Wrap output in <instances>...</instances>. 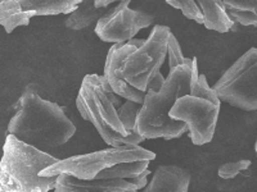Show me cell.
Returning a JSON list of instances; mask_svg holds the SVG:
<instances>
[{
	"mask_svg": "<svg viewBox=\"0 0 257 192\" xmlns=\"http://www.w3.org/2000/svg\"><path fill=\"white\" fill-rule=\"evenodd\" d=\"M221 100L208 84L205 74L199 73L192 94L178 100L170 112L171 120L184 122L192 142L197 146L211 142L219 120Z\"/></svg>",
	"mask_w": 257,
	"mask_h": 192,
	"instance_id": "obj_6",
	"label": "cell"
},
{
	"mask_svg": "<svg viewBox=\"0 0 257 192\" xmlns=\"http://www.w3.org/2000/svg\"><path fill=\"white\" fill-rule=\"evenodd\" d=\"M149 170L134 180H84L70 174L58 176L54 192H139L148 184Z\"/></svg>",
	"mask_w": 257,
	"mask_h": 192,
	"instance_id": "obj_10",
	"label": "cell"
},
{
	"mask_svg": "<svg viewBox=\"0 0 257 192\" xmlns=\"http://www.w3.org/2000/svg\"><path fill=\"white\" fill-rule=\"evenodd\" d=\"M122 104L120 96L112 90L104 76L88 74L84 77L77 94L76 106L82 118L96 128L104 142L111 148L135 146L146 140L144 137L130 136L126 131L118 114Z\"/></svg>",
	"mask_w": 257,
	"mask_h": 192,
	"instance_id": "obj_4",
	"label": "cell"
},
{
	"mask_svg": "<svg viewBox=\"0 0 257 192\" xmlns=\"http://www.w3.org/2000/svg\"><path fill=\"white\" fill-rule=\"evenodd\" d=\"M153 24V17L142 10L130 8V2L123 0L98 20L95 26L96 36L104 42L122 44L134 40V36L141 30Z\"/></svg>",
	"mask_w": 257,
	"mask_h": 192,
	"instance_id": "obj_8",
	"label": "cell"
},
{
	"mask_svg": "<svg viewBox=\"0 0 257 192\" xmlns=\"http://www.w3.org/2000/svg\"><path fill=\"white\" fill-rule=\"evenodd\" d=\"M224 6L234 22L257 27V0H224Z\"/></svg>",
	"mask_w": 257,
	"mask_h": 192,
	"instance_id": "obj_14",
	"label": "cell"
},
{
	"mask_svg": "<svg viewBox=\"0 0 257 192\" xmlns=\"http://www.w3.org/2000/svg\"><path fill=\"white\" fill-rule=\"evenodd\" d=\"M221 102L245 112H257V49L245 52L212 86Z\"/></svg>",
	"mask_w": 257,
	"mask_h": 192,
	"instance_id": "obj_7",
	"label": "cell"
},
{
	"mask_svg": "<svg viewBox=\"0 0 257 192\" xmlns=\"http://www.w3.org/2000/svg\"><path fill=\"white\" fill-rule=\"evenodd\" d=\"M13 109L9 134L39 150L59 148L76 132V126L63 109L56 102L41 99L32 84L22 92Z\"/></svg>",
	"mask_w": 257,
	"mask_h": 192,
	"instance_id": "obj_1",
	"label": "cell"
},
{
	"mask_svg": "<svg viewBox=\"0 0 257 192\" xmlns=\"http://www.w3.org/2000/svg\"><path fill=\"white\" fill-rule=\"evenodd\" d=\"M142 106H143V104H138V102L126 100V102H123L122 106H121L120 110H118L121 122H122L123 127L126 128V131L128 132L130 136L142 137L141 134L137 132L138 114L141 112Z\"/></svg>",
	"mask_w": 257,
	"mask_h": 192,
	"instance_id": "obj_15",
	"label": "cell"
},
{
	"mask_svg": "<svg viewBox=\"0 0 257 192\" xmlns=\"http://www.w3.org/2000/svg\"><path fill=\"white\" fill-rule=\"evenodd\" d=\"M167 54H169L170 72L175 70V68H178L179 66H183V64H185L188 60V58H185V56H183L180 45H179L178 40H176V38L174 36L173 32H171V35H170Z\"/></svg>",
	"mask_w": 257,
	"mask_h": 192,
	"instance_id": "obj_18",
	"label": "cell"
},
{
	"mask_svg": "<svg viewBox=\"0 0 257 192\" xmlns=\"http://www.w3.org/2000/svg\"><path fill=\"white\" fill-rule=\"evenodd\" d=\"M58 162L59 159L48 152L8 134L0 162V192H49L54 190L58 176L43 177L40 173Z\"/></svg>",
	"mask_w": 257,
	"mask_h": 192,
	"instance_id": "obj_5",
	"label": "cell"
},
{
	"mask_svg": "<svg viewBox=\"0 0 257 192\" xmlns=\"http://www.w3.org/2000/svg\"><path fill=\"white\" fill-rule=\"evenodd\" d=\"M254 148H256V152H257V141H256V145H254Z\"/></svg>",
	"mask_w": 257,
	"mask_h": 192,
	"instance_id": "obj_20",
	"label": "cell"
},
{
	"mask_svg": "<svg viewBox=\"0 0 257 192\" xmlns=\"http://www.w3.org/2000/svg\"><path fill=\"white\" fill-rule=\"evenodd\" d=\"M113 2L114 0H94V4L98 9H107Z\"/></svg>",
	"mask_w": 257,
	"mask_h": 192,
	"instance_id": "obj_19",
	"label": "cell"
},
{
	"mask_svg": "<svg viewBox=\"0 0 257 192\" xmlns=\"http://www.w3.org/2000/svg\"><path fill=\"white\" fill-rule=\"evenodd\" d=\"M81 0H3L0 3V24L7 34L20 26H29L35 16L71 14Z\"/></svg>",
	"mask_w": 257,
	"mask_h": 192,
	"instance_id": "obj_9",
	"label": "cell"
},
{
	"mask_svg": "<svg viewBox=\"0 0 257 192\" xmlns=\"http://www.w3.org/2000/svg\"><path fill=\"white\" fill-rule=\"evenodd\" d=\"M251 166V160H238V162H230V163H225L217 170V174L222 180H231L235 178L240 172L248 169Z\"/></svg>",
	"mask_w": 257,
	"mask_h": 192,
	"instance_id": "obj_17",
	"label": "cell"
},
{
	"mask_svg": "<svg viewBox=\"0 0 257 192\" xmlns=\"http://www.w3.org/2000/svg\"><path fill=\"white\" fill-rule=\"evenodd\" d=\"M192 176L179 166H160L142 192H188Z\"/></svg>",
	"mask_w": 257,
	"mask_h": 192,
	"instance_id": "obj_11",
	"label": "cell"
},
{
	"mask_svg": "<svg viewBox=\"0 0 257 192\" xmlns=\"http://www.w3.org/2000/svg\"><path fill=\"white\" fill-rule=\"evenodd\" d=\"M155 159V152L139 145L108 148L59 160L57 164L44 169L40 176L52 177L64 173L84 180H134L149 170V163Z\"/></svg>",
	"mask_w": 257,
	"mask_h": 192,
	"instance_id": "obj_3",
	"label": "cell"
},
{
	"mask_svg": "<svg viewBox=\"0 0 257 192\" xmlns=\"http://www.w3.org/2000/svg\"><path fill=\"white\" fill-rule=\"evenodd\" d=\"M198 77L197 58H188L187 63L169 73L160 91L148 90L138 114V134L146 140H173L188 132V126L184 122L171 120L170 112L180 98L192 94Z\"/></svg>",
	"mask_w": 257,
	"mask_h": 192,
	"instance_id": "obj_2",
	"label": "cell"
},
{
	"mask_svg": "<svg viewBox=\"0 0 257 192\" xmlns=\"http://www.w3.org/2000/svg\"><path fill=\"white\" fill-rule=\"evenodd\" d=\"M108 9H98L94 4V0H81L79 8L73 13H71L66 20V27L73 31H80L86 28L94 22L98 20L107 13Z\"/></svg>",
	"mask_w": 257,
	"mask_h": 192,
	"instance_id": "obj_13",
	"label": "cell"
},
{
	"mask_svg": "<svg viewBox=\"0 0 257 192\" xmlns=\"http://www.w3.org/2000/svg\"><path fill=\"white\" fill-rule=\"evenodd\" d=\"M170 6L179 9L188 20H192L199 24H205V18L203 13L199 6L198 2H193V0H167L166 2Z\"/></svg>",
	"mask_w": 257,
	"mask_h": 192,
	"instance_id": "obj_16",
	"label": "cell"
},
{
	"mask_svg": "<svg viewBox=\"0 0 257 192\" xmlns=\"http://www.w3.org/2000/svg\"><path fill=\"white\" fill-rule=\"evenodd\" d=\"M199 6L203 13L205 18V27L207 30L217 31L220 34H225L229 30L233 28L234 22L230 16L226 12V8L224 6V2L220 0H201L198 2Z\"/></svg>",
	"mask_w": 257,
	"mask_h": 192,
	"instance_id": "obj_12",
	"label": "cell"
}]
</instances>
